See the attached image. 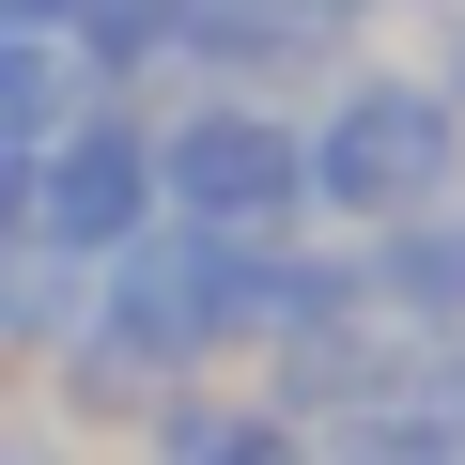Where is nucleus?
<instances>
[{
  "label": "nucleus",
  "instance_id": "nucleus-10",
  "mask_svg": "<svg viewBox=\"0 0 465 465\" xmlns=\"http://www.w3.org/2000/svg\"><path fill=\"white\" fill-rule=\"evenodd\" d=\"M0 465H47V450H32V434H16V419H0Z\"/></svg>",
  "mask_w": 465,
  "mask_h": 465
},
{
  "label": "nucleus",
  "instance_id": "nucleus-3",
  "mask_svg": "<svg viewBox=\"0 0 465 465\" xmlns=\"http://www.w3.org/2000/svg\"><path fill=\"white\" fill-rule=\"evenodd\" d=\"M140 232H155V124H140V94H94L32 155V249L63 280H94L109 249H140Z\"/></svg>",
  "mask_w": 465,
  "mask_h": 465
},
{
  "label": "nucleus",
  "instance_id": "nucleus-2",
  "mask_svg": "<svg viewBox=\"0 0 465 465\" xmlns=\"http://www.w3.org/2000/svg\"><path fill=\"white\" fill-rule=\"evenodd\" d=\"M155 217H202V232H280L311 217V124L280 94H186L155 124Z\"/></svg>",
  "mask_w": 465,
  "mask_h": 465
},
{
  "label": "nucleus",
  "instance_id": "nucleus-9",
  "mask_svg": "<svg viewBox=\"0 0 465 465\" xmlns=\"http://www.w3.org/2000/svg\"><path fill=\"white\" fill-rule=\"evenodd\" d=\"M0 32H63V0H0Z\"/></svg>",
  "mask_w": 465,
  "mask_h": 465
},
{
  "label": "nucleus",
  "instance_id": "nucleus-1",
  "mask_svg": "<svg viewBox=\"0 0 465 465\" xmlns=\"http://www.w3.org/2000/svg\"><path fill=\"white\" fill-rule=\"evenodd\" d=\"M311 202H326V217H357V232L465 202V109H450V78L341 63V78H326V109H311Z\"/></svg>",
  "mask_w": 465,
  "mask_h": 465
},
{
  "label": "nucleus",
  "instance_id": "nucleus-7",
  "mask_svg": "<svg viewBox=\"0 0 465 465\" xmlns=\"http://www.w3.org/2000/svg\"><path fill=\"white\" fill-rule=\"evenodd\" d=\"M171 465H311V450H295V419H264V403H186V419H171Z\"/></svg>",
  "mask_w": 465,
  "mask_h": 465
},
{
  "label": "nucleus",
  "instance_id": "nucleus-8",
  "mask_svg": "<svg viewBox=\"0 0 465 465\" xmlns=\"http://www.w3.org/2000/svg\"><path fill=\"white\" fill-rule=\"evenodd\" d=\"M280 16H295V32H326V47H357V32L388 16V0H280Z\"/></svg>",
  "mask_w": 465,
  "mask_h": 465
},
{
  "label": "nucleus",
  "instance_id": "nucleus-4",
  "mask_svg": "<svg viewBox=\"0 0 465 465\" xmlns=\"http://www.w3.org/2000/svg\"><path fill=\"white\" fill-rule=\"evenodd\" d=\"M357 295H372L388 326H465V202L388 217V232H372V264H357Z\"/></svg>",
  "mask_w": 465,
  "mask_h": 465
},
{
  "label": "nucleus",
  "instance_id": "nucleus-5",
  "mask_svg": "<svg viewBox=\"0 0 465 465\" xmlns=\"http://www.w3.org/2000/svg\"><path fill=\"white\" fill-rule=\"evenodd\" d=\"M63 63H78L94 94L171 78V63H186V0H63Z\"/></svg>",
  "mask_w": 465,
  "mask_h": 465
},
{
  "label": "nucleus",
  "instance_id": "nucleus-6",
  "mask_svg": "<svg viewBox=\"0 0 465 465\" xmlns=\"http://www.w3.org/2000/svg\"><path fill=\"white\" fill-rule=\"evenodd\" d=\"M94 109V78L63 63V32H0V155H47Z\"/></svg>",
  "mask_w": 465,
  "mask_h": 465
}]
</instances>
